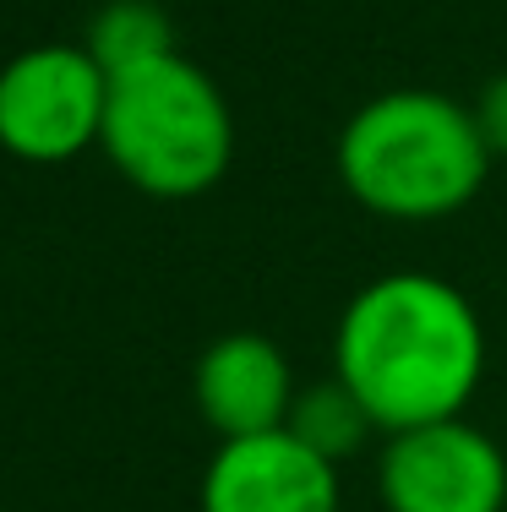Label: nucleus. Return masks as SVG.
Segmentation results:
<instances>
[{
	"instance_id": "nucleus-3",
	"label": "nucleus",
	"mask_w": 507,
	"mask_h": 512,
	"mask_svg": "<svg viewBox=\"0 0 507 512\" xmlns=\"http://www.w3.org/2000/svg\"><path fill=\"white\" fill-rule=\"evenodd\" d=\"M99 148L126 186L159 202L213 191L235 164V115L224 88L180 50L110 77Z\"/></svg>"
},
{
	"instance_id": "nucleus-1",
	"label": "nucleus",
	"mask_w": 507,
	"mask_h": 512,
	"mask_svg": "<svg viewBox=\"0 0 507 512\" xmlns=\"http://www.w3.org/2000/svg\"><path fill=\"white\" fill-rule=\"evenodd\" d=\"M333 376L355 387L382 436L453 420L486 376V327L475 300L437 273L371 278L333 327Z\"/></svg>"
},
{
	"instance_id": "nucleus-7",
	"label": "nucleus",
	"mask_w": 507,
	"mask_h": 512,
	"mask_svg": "<svg viewBox=\"0 0 507 512\" xmlns=\"http://www.w3.org/2000/svg\"><path fill=\"white\" fill-rule=\"evenodd\" d=\"M295 393V365L268 333H224L191 365V404L219 442L279 431Z\"/></svg>"
},
{
	"instance_id": "nucleus-4",
	"label": "nucleus",
	"mask_w": 507,
	"mask_h": 512,
	"mask_svg": "<svg viewBox=\"0 0 507 512\" xmlns=\"http://www.w3.org/2000/svg\"><path fill=\"white\" fill-rule=\"evenodd\" d=\"M110 77L82 44H28L0 66V153L71 164L99 148Z\"/></svg>"
},
{
	"instance_id": "nucleus-9",
	"label": "nucleus",
	"mask_w": 507,
	"mask_h": 512,
	"mask_svg": "<svg viewBox=\"0 0 507 512\" xmlns=\"http://www.w3.org/2000/svg\"><path fill=\"white\" fill-rule=\"evenodd\" d=\"M82 50L104 66V77H120L175 50V28L159 0H104L82 33Z\"/></svg>"
},
{
	"instance_id": "nucleus-10",
	"label": "nucleus",
	"mask_w": 507,
	"mask_h": 512,
	"mask_svg": "<svg viewBox=\"0 0 507 512\" xmlns=\"http://www.w3.org/2000/svg\"><path fill=\"white\" fill-rule=\"evenodd\" d=\"M475 126L480 137H486L491 158H507V71H497V77H486V88L475 93Z\"/></svg>"
},
{
	"instance_id": "nucleus-6",
	"label": "nucleus",
	"mask_w": 507,
	"mask_h": 512,
	"mask_svg": "<svg viewBox=\"0 0 507 512\" xmlns=\"http://www.w3.org/2000/svg\"><path fill=\"white\" fill-rule=\"evenodd\" d=\"M197 502L202 512H338L344 485H338V463L311 453L279 425L213 447Z\"/></svg>"
},
{
	"instance_id": "nucleus-8",
	"label": "nucleus",
	"mask_w": 507,
	"mask_h": 512,
	"mask_svg": "<svg viewBox=\"0 0 507 512\" xmlns=\"http://www.w3.org/2000/svg\"><path fill=\"white\" fill-rule=\"evenodd\" d=\"M284 431L300 436L311 453H322L328 463H344L377 436V420H371V409L355 398V387L344 376H322V382H306L295 393Z\"/></svg>"
},
{
	"instance_id": "nucleus-2",
	"label": "nucleus",
	"mask_w": 507,
	"mask_h": 512,
	"mask_svg": "<svg viewBox=\"0 0 507 512\" xmlns=\"http://www.w3.org/2000/svg\"><path fill=\"white\" fill-rule=\"evenodd\" d=\"M475 109L437 88H388L338 126L333 169L366 213L388 224H437L464 213L491 175Z\"/></svg>"
},
{
	"instance_id": "nucleus-5",
	"label": "nucleus",
	"mask_w": 507,
	"mask_h": 512,
	"mask_svg": "<svg viewBox=\"0 0 507 512\" xmlns=\"http://www.w3.org/2000/svg\"><path fill=\"white\" fill-rule=\"evenodd\" d=\"M377 491L388 512H507V453L464 414L388 431Z\"/></svg>"
}]
</instances>
